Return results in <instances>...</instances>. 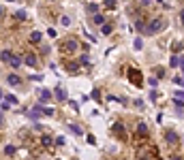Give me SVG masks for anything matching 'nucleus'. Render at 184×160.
Wrapping results in <instances>:
<instances>
[{
    "mask_svg": "<svg viewBox=\"0 0 184 160\" xmlns=\"http://www.w3.org/2000/svg\"><path fill=\"white\" fill-rule=\"evenodd\" d=\"M0 58H2V62H9L13 68H19V66H22V58H19V56H15L13 51H2V53H0Z\"/></svg>",
    "mask_w": 184,
    "mask_h": 160,
    "instance_id": "obj_1",
    "label": "nucleus"
},
{
    "mask_svg": "<svg viewBox=\"0 0 184 160\" xmlns=\"http://www.w3.org/2000/svg\"><path fill=\"white\" fill-rule=\"evenodd\" d=\"M165 28V21L161 19V17H152L150 19V26L146 28V34H156V32H161Z\"/></svg>",
    "mask_w": 184,
    "mask_h": 160,
    "instance_id": "obj_2",
    "label": "nucleus"
},
{
    "mask_svg": "<svg viewBox=\"0 0 184 160\" xmlns=\"http://www.w3.org/2000/svg\"><path fill=\"white\" fill-rule=\"evenodd\" d=\"M77 41L75 39H69V41H64V43H60V51L62 53H75L77 51Z\"/></svg>",
    "mask_w": 184,
    "mask_h": 160,
    "instance_id": "obj_3",
    "label": "nucleus"
},
{
    "mask_svg": "<svg viewBox=\"0 0 184 160\" xmlns=\"http://www.w3.org/2000/svg\"><path fill=\"white\" fill-rule=\"evenodd\" d=\"M111 132H114L120 141H126V128H124V124H122V122H116V124L111 126Z\"/></svg>",
    "mask_w": 184,
    "mask_h": 160,
    "instance_id": "obj_4",
    "label": "nucleus"
},
{
    "mask_svg": "<svg viewBox=\"0 0 184 160\" xmlns=\"http://www.w3.org/2000/svg\"><path fill=\"white\" fill-rule=\"evenodd\" d=\"M129 81H131V83H135V85H141L143 77H141V73H139L137 68H131V71H129Z\"/></svg>",
    "mask_w": 184,
    "mask_h": 160,
    "instance_id": "obj_5",
    "label": "nucleus"
},
{
    "mask_svg": "<svg viewBox=\"0 0 184 160\" xmlns=\"http://www.w3.org/2000/svg\"><path fill=\"white\" fill-rule=\"evenodd\" d=\"M39 98H41L43 103H49V100H51V92L45 90V88H41V90H39Z\"/></svg>",
    "mask_w": 184,
    "mask_h": 160,
    "instance_id": "obj_6",
    "label": "nucleus"
},
{
    "mask_svg": "<svg viewBox=\"0 0 184 160\" xmlns=\"http://www.w3.org/2000/svg\"><path fill=\"white\" fill-rule=\"evenodd\" d=\"M24 64H28V66H37V56H34V53H26Z\"/></svg>",
    "mask_w": 184,
    "mask_h": 160,
    "instance_id": "obj_7",
    "label": "nucleus"
},
{
    "mask_svg": "<svg viewBox=\"0 0 184 160\" xmlns=\"http://www.w3.org/2000/svg\"><path fill=\"white\" fill-rule=\"evenodd\" d=\"M165 139H167V143H171V145H174V143L178 141V135H176L174 130H167V132H165Z\"/></svg>",
    "mask_w": 184,
    "mask_h": 160,
    "instance_id": "obj_8",
    "label": "nucleus"
},
{
    "mask_svg": "<svg viewBox=\"0 0 184 160\" xmlns=\"http://www.w3.org/2000/svg\"><path fill=\"white\" fill-rule=\"evenodd\" d=\"M54 96H56L58 100H66V92H64V88H56Z\"/></svg>",
    "mask_w": 184,
    "mask_h": 160,
    "instance_id": "obj_9",
    "label": "nucleus"
},
{
    "mask_svg": "<svg viewBox=\"0 0 184 160\" xmlns=\"http://www.w3.org/2000/svg\"><path fill=\"white\" fill-rule=\"evenodd\" d=\"M6 83H9V85H19L22 79H19L17 75H6Z\"/></svg>",
    "mask_w": 184,
    "mask_h": 160,
    "instance_id": "obj_10",
    "label": "nucleus"
},
{
    "mask_svg": "<svg viewBox=\"0 0 184 160\" xmlns=\"http://www.w3.org/2000/svg\"><path fill=\"white\" fill-rule=\"evenodd\" d=\"M92 21H94L96 26H105V17H103V15H98V13L92 17Z\"/></svg>",
    "mask_w": 184,
    "mask_h": 160,
    "instance_id": "obj_11",
    "label": "nucleus"
},
{
    "mask_svg": "<svg viewBox=\"0 0 184 160\" xmlns=\"http://www.w3.org/2000/svg\"><path fill=\"white\" fill-rule=\"evenodd\" d=\"M66 68H69V73H77V71H79L77 62H66Z\"/></svg>",
    "mask_w": 184,
    "mask_h": 160,
    "instance_id": "obj_12",
    "label": "nucleus"
},
{
    "mask_svg": "<svg viewBox=\"0 0 184 160\" xmlns=\"http://www.w3.org/2000/svg\"><path fill=\"white\" fill-rule=\"evenodd\" d=\"M137 132H139V135H148V126H146V122H139Z\"/></svg>",
    "mask_w": 184,
    "mask_h": 160,
    "instance_id": "obj_13",
    "label": "nucleus"
},
{
    "mask_svg": "<svg viewBox=\"0 0 184 160\" xmlns=\"http://www.w3.org/2000/svg\"><path fill=\"white\" fill-rule=\"evenodd\" d=\"M41 37H43L41 32H32L30 34V43H41Z\"/></svg>",
    "mask_w": 184,
    "mask_h": 160,
    "instance_id": "obj_14",
    "label": "nucleus"
},
{
    "mask_svg": "<svg viewBox=\"0 0 184 160\" xmlns=\"http://www.w3.org/2000/svg\"><path fill=\"white\" fill-rule=\"evenodd\" d=\"M4 103H9V105H17V96H13V94H6Z\"/></svg>",
    "mask_w": 184,
    "mask_h": 160,
    "instance_id": "obj_15",
    "label": "nucleus"
},
{
    "mask_svg": "<svg viewBox=\"0 0 184 160\" xmlns=\"http://www.w3.org/2000/svg\"><path fill=\"white\" fill-rule=\"evenodd\" d=\"M15 152H17V147H15V145H6V147H4V154H6V156H13Z\"/></svg>",
    "mask_w": 184,
    "mask_h": 160,
    "instance_id": "obj_16",
    "label": "nucleus"
},
{
    "mask_svg": "<svg viewBox=\"0 0 184 160\" xmlns=\"http://www.w3.org/2000/svg\"><path fill=\"white\" fill-rule=\"evenodd\" d=\"M111 30H114V26H111V24H105V26L101 28V32H103V34H111Z\"/></svg>",
    "mask_w": 184,
    "mask_h": 160,
    "instance_id": "obj_17",
    "label": "nucleus"
},
{
    "mask_svg": "<svg viewBox=\"0 0 184 160\" xmlns=\"http://www.w3.org/2000/svg\"><path fill=\"white\" fill-rule=\"evenodd\" d=\"M41 143H43V145H45V147H49V145H51V137H41Z\"/></svg>",
    "mask_w": 184,
    "mask_h": 160,
    "instance_id": "obj_18",
    "label": "nucleus"
},
{
    "mask_svg": "<svg viewBox=\"0 0 184 160\" xmlns=\"http://www.w3.org/2000/svg\"><path fill=\"white\" fill-rule=\"evenodd\" d=\"M86 9H88V11H90V13H94V15H96V13H98V4H88V6H86Z\"/></svg>",
    "mask_w": 184,
    "mask_h": 160,
    "instance_id": "obj_19",
    "label": "nucleus"
},
{
    "mask_svg": "<svg viewBox=\"0 0 184 160\" xmlns=\"http://www.w3.org/2000/svg\"><path fill=\"white\" fill-rule=\"evenodd\" d=\"M15 17H17L19 21H24V19H26V11H17V13H15Z\"/></svg>",
    "mask_w": 184,
    "mask_h": 160,
    "instance_id": "obj_20",
    "label": "nucleus"
},
{
    "mask_svg": "<svg viewBox=\"0 0 184 160\" xmlns=\"http://www.w3.org/2000/svg\"><path fill=\"white\" fill-rule=\"evenodd\" d=\"M92 98H94L96 103H101V92H98V90H92Z\"/></svg>",
    "mask_w": 184,
    "mask_h": 160,
    "instance_id": "obj_21",
    "label": "nucleus"
},
{
    "mask_svg": "<svg viewBox=\"0 0 184 160\" xmlns=\"http://www.w3.org/2000/svg\"><path fill=\"white\" fill-rule=\"evenodd\" d=\"M71 130H73V132H75V135H82V128H79V126H77V124H71Z\"/></svg>",
    "mask_w": 184,
    "mask_h": 160,
    "instance_id": "obj_22",
    "label": "nucleus"
},
{
    "mask_svg": "<svg viewBox=\"0 0 184 160\" xmlns=\"http://www.w3.org/2000/svg\"><path fill=\"white\" fill-rule=\"evenodd\" d=\"M133 47H135V49H141V47H143V41H141V39H135Z\"/></svg>",
    "mask_w": 184,
    "mask_h": 160,
    "instance_id": "obj_23",
    "label": "nucleus"
},
{
    "mask_svg": "<svg viewBox=\"0 0 184 160\" xmlns=\"http://www.w3.org/2000/svg\"><path fill=\"white\" fill-rule=\"evenodd\" d=\"M41 111H43L45 115H54V109H49V107H41Z\"/></svg>",
    "mask_w": 184,
    "mask_h": 160,
    "instance_id": "obj_24",
    "label": "nucleus"
},
{
    "mask_svg": "<svg viewBox=\"0 0 184 160\" xmlns=\"http://www.w3.org/2000/svg\"><path fill=\"white\" fill-rule=\"evenodd\" d=\"M86 141H88L90 145H96V139H94V135H88V137H86Z\"/></svg>",
    "mask_w": 184,
    "mask_h": 160,
    "instance_id": "obj_25",
    "label": "nucleus"
},
{
    "mask_svg": "<svg viewBox=\"0 0 184 160\" xmlns=\"http://www.w3.org/2000/svg\"><path fill=\"white\" fill-rule=\"evenodd\" d=\"M60 21H62V26H71V19L64 15V17H60Z\"/></svg>",
    "mask_w": 184,
    "mask_h": 160,
    "instance_id": "obj_26",
    "label": "nucleus"
},
{
    "mask_svg": "<svg viewBox=\"0 0 184 160\" xmlns=\"http://www.w3.org/2000/svg\"><path fill=\"white\" fill-rule=\"evenodd\" d=\"M79 62H82V64H90V58H88V56H82Z\"/></svg>",
    "mask_w": 184,
    "mask_h": 160,
    "instance_id": "obj_27",
    "label": "nucleus"
},
{
    "mask_svg": "<svg viewBox=\"0 0 184 160\" xmlns=\"http://www.w3.org/2000/svg\"><path fill=\"white\" fill-rule=\"evenodd\" d=\"M137 30H141V32H146V24H143V21H137Z\"/></svg>",
    "mask_w": 184,
    "mask_h": 160,
    "instance_id": "obj_28",
    "label": "nucleus"
},
{
    "mask_svg": "<svg viewBox=\"0 0 184 160\" xmlns=\"http://www.w3.org/2000/svg\"><path fill=\"white\" fill-rule=\"evenodd\" d=\"M148 83H150V85H152V88H156V85H158V79H156V77H152V79L148 81Z\"/></svg>",
    "mask_w": 184,
    "mask_h": 160,
    "instance_id": "obj_29",
    "label": "nucleus"
},
{
    "mask_svg": "<svg viewBox=\"0 0 184 160\" xmlns=\"http://www.w3.org/2000/svg\"><path fill=\"white\" fill-rule=\"evenodd\" d=\"M176 107L182 111V109H184V100H178V98H176Z\"/></svg>",
    "mask_w": 184,
    "mask_h": 160,
    "instance_id": "obj_30",
    "label": "nucleus"
},
{
    "mask_svg": "<svg viewBox=\"0 0 184 160\" xmlns=\"http://www.w3.org/2000/svg\"><path fill=\"white\" fill-rule=\"evenodd\" d=\"M105 6H107V9H114V6H116V2H111V0H107V2H105Z\"/></svg>",
    "mask_w": 184,
    "mask_h": 160,
    "instance_id": "obj_31",
    "label": "nucleus"
},
{
    "mask_svg": "<svg viewBox=\"0 0 184 160\" xmlns=\"http://www.w3.org/2000/svg\"><path fill=\"white\" fill-rule=\"evenodd\" d=\"M182 49V43H174V51H180Z\"/></svg>",
    "mask_w": 184,
    "mask_h": 160,
    "instance_id": "obj_32",
    "label": "nucleus"
},
{
    "mask_svg": "<svg viewBox=\"0 0 184 160\" xmlns=\"http://www.w3.org/2000/svg\"><path fill=\"white\" fill-rule=\"evenodd\" d=\"M171 66H178V56H171Z\"/></svg>",
    "mask_w": 184,
    "mask_h": 160,
    "instance_id": "obj_33",
    "label": "nucleus"
},
{
    "mask_svg": "<svg viewBox=\"0 0 184 160\" xmlns=\"http://www.w3.org/2000/svg\"><path fill=\"white\" fill-rule=\"evenodd\" d=\"M156 77H165V71L163 68H156Z\"/></svg>",
    "mask_w": 184,
    "mask_h": 160,
    "instance_id": "obj_34",
    "label": "nucleus"
},
{
    "mask_svg": "<svg viewBox=\"0 0 184 160\" xmlns=\"http://www.w3.org/2000/svg\"><path fill=\"white\" fill-rule=\"evenodd\" d=\"M150 98H152V100H156V98H158V94H156V90H152V92H150Z\"/></svg>",
    "mask_w": 184,
    "mask_h": 160,
    "instance_id": "obj_35",
    "label": "nucleus"
},
{
    "mask_svg": "<svg viewBox=\"0 0 184 160\" xmlns=\"http://www.w3.org/2000/svg\"><path fill=\"white\" fill-rule=\"evenodd\" d=\"M176 98L178 100H184V92H176Z\"/></svg>",
    "mask_w": 184,
    "mask_h": 160,
    "instance_id": "obj_36",
    "label": "nucleus"
},
{
    "mask_svg": "<svg viewBox=\"0 0 184 160\" xmlns=\"http://www.w3.org/2000/svg\"><path fill=\"white\" fill-rule=\"evenodd\" d=\"M178 64H180V66L184 68V56H178Z\"/></svg>",
    "mask_w": 184,
    "mask_h": 160,
    "instance_id": "obj_37",
    "label": "nucleus"
},
{
    "mask_svg": "<svg viewBox=\"0 0 184 160\" xmlns=\"http://www.w3.org/2000/svg\"><path fill=\"white\" fill-rule=\"evenodd\" d=\"M180 21H182V24H184V9H182V11H180Z\"/></svg>",
    "mask_w": 184,
    "mask_h": 160,
    "instance_id": "obj_38",
    "label": "nucleus"
},
{
    "mask_svg": "<svg viewBox=\"0 0 184 160\" xmlns=\"http://www.w3.org/2000/svg\"><path fill=\"white\" fill-rule=\"evenodd\" d=\"M4 17V6H0V19Z\"/></svg>",
    "mask_w": 184,
    "mask_h": 160,
    "instance_id": "obj_39",
    "label": "nucleus"
},
{
    "mask_svg": "<svg viewBox=\"0 0 184 160\" xmlns=\"http://www.w3.org/2000/svg\"><path fill=\"white\" fill-rule=\"evenodd\" d=\"M171 160H182V158H180V156H174V158H171Z\"/></svg>",
    "mask_w": 184,
    "mask_h": 160,
    "instance_id": "obj_40",
    "label": "nucleus"
},
{
    "mask_svg": "<svg viewBox=\"0 0 184 160\" xmlns=\"http://www.w3.org/2000/svg\"><path fill=\"white\" fill-rule=\"evenodd\" d=\"M0 126H2V115H0Z\"/></svg>",
    "mask_w": 184,
    "mask_h": 160,
    "instance_id": "obj_41",
    "label": "nucleus"
},
{
    "mask_svg": "<svg viewBox=\"0 0 184 160\" xmlns=\"http://www.w3.org/2000/svg\"><path fill=\"white\" fill-rule=\"evenodd\" d=\"M182 75H184V68H182Z\"/></svg>",
    "mask_w": 184,
    "mask_h": 160,
    "instance_id": "obj_42",
    "label": "nucleus"
}]
</instances>
